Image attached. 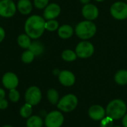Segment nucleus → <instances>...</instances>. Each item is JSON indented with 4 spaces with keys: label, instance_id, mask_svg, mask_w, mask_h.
Here are the masks:
<instances>
[{
    "label": "nucleus",
    "instance_id": "obj_1",
    "mask_svg": "<svg viewBox=\"0 0 127 127\" xmlns=\"http://www.w3.org/2000/svg\"><path fill=\"white\" fill-rule=\"evenodd\" d=\"M45 19L39 15L29 16L25 23V33L33 40L39 38L44 33L45 28Z\"/></svg>",
    "mask_w": 127,
    "mask_h": 127
},
{
    "label": "nucleus",
    "instance_id": "obj_2",
    "mask_svg": "<svg viewBox=\"0 0 127 127\" xmlns=\"http://www.w3.org/2000/svg\"><path fill=\"white\" fill-rule=\"evenodd\" d=\"M127 106L126 103L121 99H115L109 102L106 109V115L114 121L120 120L127 114Z\"/></svg>",
    "mask_w": 127,
    "mask_h": 127
},
{
    "label": "nucleus",
    "instance_id": "obj_3",
    "mask_svg": "<svg viewBox=\"0 0 127 127\" xmlns=\"http://www.w3.org/2000/svg\"><path fill=\"white\" fill-rule=\"evenodd\" d=\"M74 32L80 39L87 40L95 35L97 32V26L92 21L86 19L76 25Z\"/></svg>",
    "mask_w": 127,
    "mask_h": 127
},
{
    "label": "nucleus",
    "instance_id": "obj_4",
    "mask_svg": "<svg viewBox=\"0 0 127 127\" xmlns=\"http://www.w3.org/2000/svg\"><path fill=\"white\" fill-rule=\"evenodd\" d=\"M78 104L77 97L72 94H68L60 99L57 103V108L64 112H71L74 111Z\"/></svg>",
    "mask_w": 127,
    "mask_h": 127
},
{
    "label": "nucleus",
    "instance_id": "obj_5",
    "mask_svg": "<svg viewBox=\"0 0 127 127\" xmlns=\"http://www.w3.org/2000/svg\"><path fill=\"white\" fill-rule=\"evenodd\" d=\"M75 52L78 58H88L94 54L95 46L91 42L88 40H83L77 43L75 48Z\"/></svg>",
    "mask_w": 127,
    "mask_h": 127
},
{
    "label": "nucleus",
    "instance_id": "obj_6",
    "mask_svg": "<svg viewBox=\"0 0 127 127\" xmlns=\"http://www.w3.org/2000/svg\"><path fill=\"white\" fill-rule=\"evenodd\" d=\"M110 13L113 18L118 20L127 19V3L124 1H116L110 7Z\"/></svg>",
    "mask_w": 127,
    "mask_h": 127
},
{
    "label": "nucleus",
    "instance_id": "obj_7",
    "mask_svg": "<svg viewBox=\"0 0 127 127\" xmlns=\"http://www.w3.org/2000/svg\"><path fill=\"white\" fill-rule=\"evenodd\" d=\"M64 122V116L59 111H53L47 115L45 119L46 127H61Z\"/></svg>",
    "mask_w": 127,
    "mask_h": 127
},
{
    "label": "nucleus",
    "instance_id": "obj_8",
    "mask_svg": "<svg viewBox=\"0 0 127 127\" xmlns=\"http://www.w3.org/2000/svg\"><path fill=\"white\" fill-rule=\"evenodd\" d=\"M25 99L27 103L33 106L39 104L42 100V92L36 86H31L28 88L25 94Z\"/></svg>",
    "mask_w": 127,
    "mask_h": 127
},
{
    "label": "nucleus",
    "instance_id": "obj_9",
    "mask_svg": "<svg viewBox=\"0 0 127 127\" xmlns=\"http://www.w3.org/2000/svg\"><path fill=\"white\" fill-rule=\"evenodd\" d=\"M16 4L13 0L0 1V16L4 18L12 17L16 12Z\"/></svg>",
    "mask_w": 127,
    "mask_h": 127
},
{
    "label": "nucleus",
    "instance_id": "obj_10",
    "mask_svg": "<svg viewBox=\"0 0 127 127\" xmlns=\"http://www.w3.org/2000/svg\"><path fill=\"white\" fill-rule=\"evenodd\" d=\"M82 14L83 17L90 21L96 19L99 16V10L97 7L94 4H86L82 8Z\"/></svg>",
    "mask_w": 127,
    "mask_h": 127
},
{
    "label": "nucleus",
    "instance_id": "obj_11",
    "mask_svg": "<svg viewBox=\"0 0 127 127\" xmlns=\"http://www.w3.org/2000/svg\"><path fill=\"white\" fill-rule=\"evenodd\" d=\"M61 12L60 6L57 3L48 4L44 9L43 17L45 20L56 19Z\"/></svg>",
    "mask_w": 127,
    "mask_h": 127
},
{
    "label": "nucleus",
    "instance_id": "obj_12",
    "mask_svg": "<svg viewBox=\"0 0 127 127\" xmlns=\"http://www.w3.org/2000/svg\"><path fill=\"white\" fill-rule=\"evenodd\" d=\"M58 79L60 84L65 87H71L74 85L76 81L74 74L71 71L67 70L60 71L58 75Z\"/></svg>",
    "mask_w": 127,
    "mask_h": 127
},
{
    "label": "nucleus",
    "instance_id": "obj_13",
    "mask_svg": "<svg viewBox=\"0 0 127 127\" xmlns=\"http://www.w3.org/2000/svg\"><path fill=\"white\" fill-rule=\"evenodd\" d=\"M1 82L3 86L8 90L16 88L19 85L18 76L12 72H7L4 74V76H2Z\"/></svg>",
    "mask_w": 127,
    "mask_h": 127
},
{
    "label": "nucleus",
    "instance_id": "obj_14",
    "mask_svg": "<svg viewBox=\"0 0 127 127\" xmlns=\"http://www.w3.org/2000/svg\"><path fill=\"white\" fill-rule=\"evenodd\" d=\"M89 118L93 121H101L106 117V109L100 105H94L91 106L88 111Z\"/></svg>",
    "mask_w": 127,
    "mask_h": 127
},
{
    "label": "nucleus",
    "instance_id": "obj_15",
    "mask_svg": "<svg viewBox=\"0 0 127 127\" xmlns=\"http://www.w3.org/2000/svg\"><path fill=\"white\" fill-rule=\"evenodd\" d=\"M74 32V30L73 27L68 24H64V25L60 26L57 30L59 37L60 38L65 39V40L71 38L73 36Z\"/></svg>",
    "mask_w": 127,
    "mask_h": 127
},
{
    "label": "nucleus",
    "instance_id": "obj_16",
    "mask_svg": "<svg viewBox=\"0 0 127 127\" xmlns=\"http://www.w3.org/2000/svg\"><path fill=\"white\" fill-rule=\"evenodd\" d=\"M16 7L21 14L28 15L32 11L33 5L30 0H19Z\"/></svg>",
    "mask_w": 127,
    "mask_h": 127
},
{
    "label": "nucleus",
    "instance_id": "obj_17",
    "mask_svg": "<svg viewBox=\"0 0 127 127\" xmlns=\"http://www.w3.org/2000/svg\"><path fill=\"white\" fill-rule=\"evenodd\" d=\"M17 43L21 48L28 49L31 44V38L26 33L22 34L17 37Z\"/></svg>",
    "mask_w": 127,
    "mask_h": 127
},
{
    "label": "nucleus",
    "instance_id": "obj_18",
    "mask_svg": "<svg viewBox=\"0 0 127 127\" xmlns=\"http://www.w3.org/2000/svg\"><path fill=\"white\" fill-rule=\"evenodd\" d=\"M115 82L119 85H127V70H118L114 77Z\"/></svg>",
    "mask_w": 127,
    "mask_h": 127
},
{
    "label": "nucleus",
    "instance_id": "obj_19",
    "mask_svg": "<svg viewBox=\"0 0 127 127\" xmlns=\"http://www.w3.org/2000/svg\"><path fill=\"white\" fill-rule=\"evenodd\" d=\"M28 49H30L34 54L35 56H39L40 55L43 53L45 47L41 42L33 41V42H31V44Z\"/></svg>",
    "mask_w": 127,
    "mask_h": 127
},
{
    "label": "nucleus",
    "instance_id": "obj_20",
    "mask_svg": "<svg viewBox=\"0 0 127 127\" xmlns=\"http://www.w3.org/2000/svg\"><path fill=\"white\" fill-rule=\"evenodd\" d=\"M26 126L27 127H42L43 121L39 116H31L28 118Z\"/></svg>",
    "mask_w": 127,
    "mask_h": 127
},
{
    "label": "nucleus",
    "instance_id": "obj_21",
    "mask_svg": "<svg viewBox=\"0 0 127 127\" xmlns=\"http://www.w3.org/2000/svg\"><path fill=\"white\" fill-rule=\"evenodd\" d=\"M61 57L66 62H72L77 59V55L75 51H74L72 49H65L62 52Z\"/></svg>",
    "mask_w": 127,
    "mask_h": 127
},
{
    "label": "nucleus",
    "instance_id": "obj_22",
    "mask_svg": "<svg viewBox=\"0 0 127 127\" xmlns=\"http://www.w3.org/2000/svg\"><path fill=\"white\" fill-rule=\"evenodd\" d=\"M47 97L48 101L52 105H57L59 100H60V96L58 91L54 88H51L48 91L47 93Z\"/></svg>",
    "mask_w": 127,
    "mask_h": 127
},
{
    "label": "nucleus",
    "instance_id": "obj_23",
    "mask_svg": "<svg viewBox=\"0 0 127 127\" xmlns=\"http://www.w3.org/2000/svg\"><path fill=\"white\" fill-rule=\"evenodd\" d=\"M59 27H60L59 22L55 19L45 20V30H47L48 31H55L58 30Z\"/></svg>",
    "mask_w": 127,
    "mask_h": 127
},
{
    "label": "nucleus",
    "instance_id": "obj_24",
    "mask_svg": "<svg viewBox=\"0 0 127 127\" xmlns=\"http://www.w3.org/2000/svg\"><path fill=\"white\" fill-rule=\"evenodd\" d=\"M20 115L24 118H28L32 114V106L29 103H25L23 105L19 111Z\"/></svg>",
    "mask_w": 127,
    "mask_h": 127
},
{
    "label": "nucleus",
    "instance_id": "obj_25",
    "mask_svg": "<svg viewBox=\"0 0 127 127\" xmlns=\"http://www.w3.org/2000/svg\"><path fill=\"white\" fill-rule=\"evenodd\" d=\"M35 57L36 56L34 55V54L30 49H27V50H25L22 54L21 59H22V61L23 63H25V64H30V63H31L34 60Z\"/></svg>",
    "mask_w": 127,
    "mask_h": 127
},
{
    "label": "nucleus",
    "instance_id": "obj_26",
    "mask_svg": "<svg viewBox=\"0 0 127 127\" xmlns=\"http://www.w3.org/2000/svg\"><path fill=\"white\" fill-rule=\"evenodd\" d=\"M20 98V94L19 92L16 89H10L9 91V99L11 102L13 103H16L19 100Z\"/></svg>",
    "mask_w": 127,
    "mask_h": 127
},
{
    "label": "nucleus",
    "instance_id": "obj_27",
    "mask_svg": "<svg viewBox=\"0 0 127 127\" xmlns=\"http://www.w3.org/2000/svg\"><path fill=\"white\" fill-rule=\"evenodd\" d=\"M113 124L114 120L109 116L103 118L100 121V127H113Z\"/></svg>",
    "mask_w": 127,
    "mask_h": 127
},
{
    "label": "nucleus",
    "instance_id": "obj_28",
    "mask_svg": "<svg viewBox=\"0 0 127 127\" xmlns=\"http://www.w3.org/2000/svg\"><path fill=\"white\" fill-rule=\"evenodd\" d=\"M49 0H33V4L37 9H45L48 4Z\"/></svg>",
    "mask_w": 127,
    "mask_h": 127
},
{
    "label": "nucleus",
    "instance_id": "obj_29",
    "mask_svg": "<svg viewBox=\"0 0 127 127\" xmlns=\"http://www.w3.org/2000/svg\"><path fill=\"white\" fill-rule=\"evenodd\" d=\"M8 106V102L4 98L0 100V109H5Z\"/></svg>",
    "mask_w": 127,
    "mask_h": 127
},
{
    "label": "nucleus",
    "instance_id": "obj_30",
    "mask_svg": "<svg viewBox=\"0 0 127 127\" xmlns=\"http://www.w3.org/2000/svg\"><path fill=\"white\" fill-rule=\"evenodd\" d=\"M5 37V31L4 29L0 26V43H1Z\"/></svg>",
    "mask_w": 127,
    "mask_h": 127
},
{
    "label": "nucleus",
    "instance_id": "obj_31",
    "mask_svg": "<svg viewBox=\"0 0 127 127\" xmlns=\"http://www.w3.org/2000/svg\"><path fill=\"white\" fill-rule=\"evenodd\" d=\"M122 124L124 127H127V113L122 118Z\"/></svg>",
    "mask_w": 127,
    "mask_h": 127
},
{
    "label": "nucleus",
    "instance_id": "obj_32",
    "mask_svg": "<svg viewBox=\"0 0 127 127\" xmlns=\"http://www.w3.org/2000/svg\"><path fill=\"white\" fill-rule=\"evenodd\" d=\"M5 97V91L4 89L0 88V100H2Z\"/></svg>",
    "mask_w": 127,
    "mask_h": 127
},
{
    "label": "nucleus",
    "instance_id": "obj_33",
    "mask_svg": "<svg viewBox=\"0 0 127 127\" xmlns=\"http://www.w3.org/2000/svg\"><path fill=\"white\" fill-rule=\"evenodd\" d=\"M90 1H91V0H80V1L82 4H86L90 3Z\"/></svg>",
    "mask_w": 127,
    "mask_h": 127
},
{
    "label": "nucleus",
    "instance_id": "obj_34",
    "mask_svg": "<svg viewBox=\"0 0 127 127\" xmlns=\"http://www.w3.org/2000/svg\"><path fill=\"white\" fill-rule=\"evenodd\" d=\"M96 1H97V2H101V1H105V0H95Z\"/></svg>",
    "mask_w": 127,
    "mask_h": 127
},
{
    "label": "nucleus",
    "instance_id": "obj_35",
    "mask_svg": "<svg viewBox=\"0 0 127 127\" xmlns=\"http://www.w3.org/2000/svg\"><path fill=\"white\" fill-rule=\"evenodd\" d=\"M11 127V126H9V125H6V126H4V127Z\"/></svg>",
    "mask_w": 127,
    "mask_h": 127
},
{
    "label": "nucleus",
    "instance_id": "obj_36",
    "mask_svg": "<svg viewBox=\"0 0 127 127\" xmlns=\"http://www.w3.org/2000/svg\"><path fill=\"white\" fill-rule=\"evenodd\" d=\"M118 127V126H117V127Z\"/></svg>",
    "mask_w": 127,
    "mask_h": 127
},
{
    "label": "nucleus",
    "instance_id": "obj_37",
    "mask_svg": "<svg viewBox=\"0 0 127 127\" xmlns=\"http://www.w3.org/2000/svg\"><path fill=\"white\" fill-rule=\"evenodd\" d=\"M126 1H127V0H126Z\"/></svg>",
    "mask_w": 127,
    "mask_h": 127
},
{
    "label": "nucleus",
    "instance_id": "obj_38",
    "mask_svg": "<svg viewBox=\"0 0 127 127\" xmlns=\"http://www.w3.org/2000/svg\"><path fill=\"white\" fill-rule=\"evenodd\" d=\"M0 1H1V0H0Z\"/></svg>",
    "mask_w": 127,
    "mask_h": 127
}]
</instances>
